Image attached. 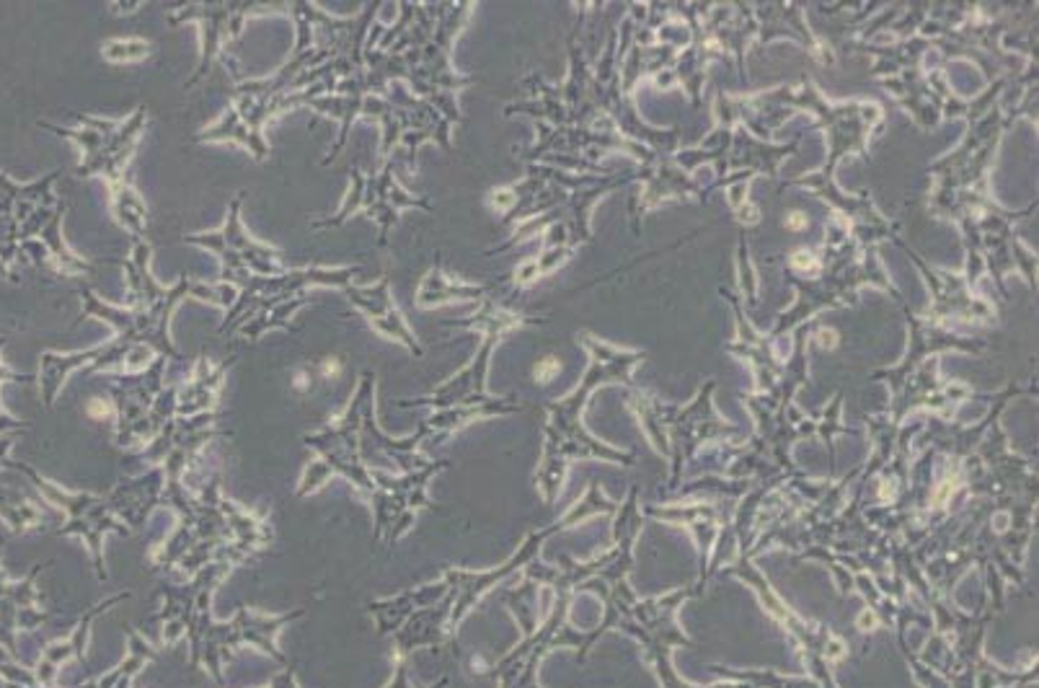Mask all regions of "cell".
Returning a JSON list of instances; mask_svg holds the SVG:
<instances>
[{"label": "cell", "mask_w": 1039, "mask_h": 688, "mask_svg": "<svg viewBox=\"0 0 1039 688\" xmlns=\"http://www.w3.org/2000/svg\"><path fill=\"white\" fill-rule=\"evenodd\" d=\"M80 127L78 130H57V133L70 137L80 145V174L107 179V185H116L124 181V166L133 158L135 145L141 141L145 122H148V112L145 107H137L127 120H101V116L78 114Z\"/></svg>", "instance_id": "cell-1"}, {"label": "cell", "mask_w": 1039, "mask_h": 688, "mask_svg": "<svg viewBox=\"0 0 1039 688\" xmlns=\"http://www.w3.org/2000/svg\"><path fill=\"white\" fill-rule=\"evenodd\" d=\"M241 202H244V195H238L236 200L231 202L228 218H225V225L221 231L197 233V236L187 238L189 244L217 254V259L223 262L221 280L236 290L248 275L275 277L288 273L280 248L259 244V241L248 236L244 225H241Z\"/></svg>", "instance_id": "cell-2"}, {"label": "cell", "mask_w": 1039, "mask_h": 688, "mask_svg": "<svg viewBox=\"0 0 1039 688\" xmlns=\"http://www.w3.org/2000/svg\"><path fill=\"white\" fill-rule=\"evenodd\" d=\"M316 91H288V93H269V97H254V93L236 91V101L228 107L221 122L212 124L210 130L197 135L200 143H223L236 141L246 145L254 153L256 160H265L269 156V145L265 141V122L272 116L288 112L290 107L309 104V99Z\"/></svg>", "instance_id": "cell-3"}, {"label": "cell", "mask_w": 1039, "mask_h": 688, "mask_svg": "<svg viewBox=\"0 0 1039 688\" xmlns=\"http://www.w3.org/2000/svg\"><path fill=\"white\" fill-rule=\"evenodd\" d=\"M401 208H429V204L406 195L404 189L396 185V179H393V164L380 168L372 177H365L360 168H355L353 185H349L347 200L342 202L339 215L316 223V229H336V225H342L347 218H353L355 212L365 210L370 218H378L380 221V244H386L388 231L396 225Z\"/></svg>", "instance_id": "cell-4"}, {"label": "cell", "mask_w": 1039, "mask_h": 688, "mask_svg": "<svg viewBox=\"0 0 1039 688\" xmlns=\"http://www.w3.org/2000/svg\"><path fill=\"white\" fill-rule=\"evenodd\" d=\"M261 3H192L189 9H181L179 13H171L168 21L171 24H181V21H200L202 29V57H200V70L194 73V78L189 80L187 89L200 80L204 73L210 70L212 60H215L217 53L223 49L225 40H233V36L241 34L244 29V21L248 16H256V13H277L280 9L275 5H267L259 9Z\"/></svg>", "instance_id": "cell-5"}, {"label": "cell", "mask_w": 1039, "mask_h": 688, "mask_svg": "<svg viewBox=\"0 0 1039 688\" xmlns=\"http://www.w3.org/2000/svg\"><path fill=\"white\" fill-rule=\"evenodd\" d=\"M344 292H347V298L353 300L355 309L365 313V319L370 321V326L376 329L380 336H386V340H393V342H401L409 349V353L416 355V357L422 355L420 342H416L414 332L406 326L404 317H401L396 303H393L391 280H388V277H380L376 285H368V288H357V285H349V288H344Z\"/></svg>", "instance_id": "cell-6"}, {"label": "cell", "mask_w": 1039, "mask_h": 688, "mask_svg": "<svg viewBox=\"0 0 1039 688\" xmlns=\"http://www.w3.org/2000/svg\"><path fill=\"white\" fill-rule=\"evenodd\" d=\"M305 303H311V296H305V292H298V296H288V298L265 300V303L252 313V321H246V324L241 326V336H244V340H259L267 329L290 326V319L295 317Z\"/></svg>", "instance_id": "cell-7"}, {"label": "cell", "mask_w": 1039, "mask_h": 688, "mask_svg": "<svg viewBox=\"0 0 1039 688\" xmlns=\"http://www.w3.org/2000/svg\"><path fill=\"white\" fill-rule=\"evenodd\" d=\"M109 195H112V210L116 223H120L122 229H127L135 241H141L145 225H148V210H145L143 197L137 195L133 185H127V179L109 185Z\"/></svg>", "instance_id": "cell-8"}, {"label": "cell", "mask_w": 1039, "mask_h": 688, "mask_svg": "<svg viewBox=\"0 0 1039 688\" xmlns=\"http://www.w3.org/2000/svg\"><path fill=\"white\" fill-rule=\"evenodd\" d=\"M476 296H479V288H471V285H463V282H453L448 275L440 273V269H429L427 277H424L420 285L416 303H420L422 309H435V306L448 303V300L476 298Z\"/></svg>", "instance_id": "cell-9"}, {"label": "cell", "mask_w": 1039, "mask_h": 688, "mask_svg": "<svg viewBox=\"0 0 1039 688\" xmlns=\"http://www.w3.org/2000/svg\"><path fill=\"white\" fill-rule=\"evenodd\" d=\"M148 53H150V45L143 40H112L104 45V57L109 63L143 60Z\"/></svg>", "instance_id": "cell-10"}, {"label": "cell", "mask_w": 1039, "mask_h": 688, "mask_svg": "<svg viewBox=\"0 0 1039 688\" xmlns=\"http://www.w3.org/2000/svg\"><path fill=\"white\" fill-rule=\"evenodd\" d=\"M109 412H112V407H109L104 399H93L89 404V414L93 417V420H104V414Z\"/></svg>", "instance_id": "cell-11"}, {"label": "cell", "mask_w": 1039, "mask_h": 688, "mask_svg": "<svg viewBox=\"0 0 1039 688\" xmlns=\"http://www.w3.org/2000/svg\"><path fill=\"white\" fill-rule=\"evenodd\" d=\"M536 273H538V265H523L517 269V280L520 282H530L533 277H536Z\"/></svg>", "instance_id": "cell-12"}, {"label": "cell", "mask_w": 1039, "mask_h": 688, "mask_svg": "<svg viewBox=\"0 0 1039 688\" xmlns=\"http://www.w3.org/2000/svg\"><path fill=\"white\" fill-rule=\"evenodd\" d=\"M332 376H339V363L334 360V365H332V363L326 360V363H324V378H332Z\"/></svg>", "instance_id": "cell-13"}, {"label": "cell", "mask_w": 1039, "mask_h": 688, "mask_svg": "<svg viewBox=\"0 0 1039 688\" xmlns=\"http://www.w3.org/2000/svg\"><path fill=\"white\" fill-rule=\"evenodd\" d=\"M794 265H796V267H807V265H812V256H809V254L804 256V252H800V254L794 256Z\"/></svg>", "instance_id": "cell-14"}, {"label": "cell", "mask_w": 1039, "mask_h": 688, "mask_svg": "<svg viewBox=\"0 0 1039 688\" xmlns=\"http://www.w3.org/2000/svg\"><path fill=\"white\" fill-rule=\"evenodd\" d=\"M789 225H792V229H800V225H804V218H802V215H792V218H789Z\"/></svg>", "instance_id": "cell-15"}]
</instances>
